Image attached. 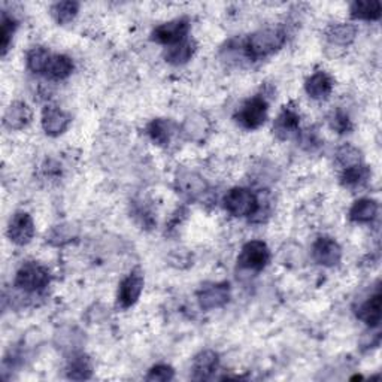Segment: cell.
Returning <instances> with one entry per match:
<instances>
[{
  "label": "cell",
  "instance_id": "5bb4252c",
  "mask_svg": "<svg viewBox=\"0 0 382 382\" xmlns=\"http://www.w3.org/2000/svg\"><path fill=\"white\" fill-rule=\"evenodd\" d=\"M333 86L334 82L329 73L320 70V72H315L314 75H311L306 79L305 90L309 97L315 100H324L332 95Z\"/></svg>",
  "mask_w": 382,
  "mask_h": 382
},
{
  "label": "cell",
  "instance_id": "cb8c5ba5",
  "mask_svg": "<svg viewBox=\"0 0 382 382\" xmlns=\"http://www.w3.org/2000/svg\"><path fill=\"white\" fill-rule=\"evenodd\" d=\"M50 59H51V54L48 51L42 48V46H35V48H32L29 54H27V60H26L27 68H29V70H32L33 73H44L45 75V70H46V66H48Z\"/></svg>",
  "mask_w": 382,
  "mask_h": 382
},
{
  "label": "cell",
  "instance_id": "3957f363",
  "mask_svg": "<svg viewBox=\"0 0 382 382\" xmlns=\"http://www.w3.org/2000/svg\"><path fill=\"white\" fill-rule=\"evenodd\" d=\"M225 209L233 217H251L258 211L257 195L248 189H231L225 195Z\"/></svg>",
  "mask_w": 382,
  "mask_h": 382
},
{
  "label": "cell",
  "instance_id": "f546056e",
  "mask_svg": "<svg viewBox=\"0 0 382 382\" xmlns=\"http://www.w3.org/2000/svg\"><path fill=\"white\" fill-rule=\"evenodd\" d=\"M336 160L343 169H347L350 166H356L361 163V153L356 146L343 145L339 148V151L336 154Z\"/></svg>",
  "mask_w": 382,
  "mask_h": 382
},
{
  "label": "cell",
  "instance_id": "2e32d148",
  "mask_svg": "<svg viewBox=\"0 0 382 382\" xmlns=\"http://www.w3.org/2000/svg\"><path fill=\"white\" fill-rule=\"evenodd\" d=\"M357 36V27L350 23H336L330 24L325 30V38L333 45L347 46L354 42Z\"/></svg>",
  "mask_w": 382,
  "mask_h": 382
},
{
  "label": "cell",
  "instance_id": "9a60e30c",
  "mask_svg": "<svg viewBox=\"0 0 382 382\" xmlns=\"http://www.w3.org/2000/svg\"><path fill=\"white\" fill-rule=\"evenodd\" d=\"M300 124V117L293 108H284L281 114L278 115L274 124V132L279 139H288L292 135L297 133Z\"/></svg>",
  "mask_w": 382,
  "mask_h": 382
},
{
  "label": "cell",
  "instance_id": "7c38bea8",
  "mask_svg": "<svg viewBox=\"0 0 382 382\" xmlns=\"http://www.w3.org/2000/svg\"><path fill=\"white\" fill-rule=\"evenodd\" d=\"M218 369V354L216 351L204 350L199 352L193 360V379L207 381L211 379Z\"/></svg>",
  "mask_w": 382,
  "mask_h": 382
},
{
  "label": "cell",
  "instance_id": "44dd1931",
  "mask_svg": "<svg viewBox=\"0 0 382 382\" xmlns=\"http://www.w3.org/2000/svg\"><path fill=\"white\" fill-rule=\"evenodd\" d=\"M195 52V42L191 39H185L180 44L172 45L167 48L164 59L167 63L175 64V66H180V64H185Z\"/></svg>",
  "mask_w": 382,
  "mask_h": 382
},
{
  "label": "cell",
  "instance_id": "4316f807",
  "mask_svg": "<svg viewBox=\"0 0 382 382\" xmlns=\"http://www.w3.org/2000/svg\"><path fill=\"white\" fill-rule=\"evenodd\" d=\"M209 130V124L204 117L202 115H193L185 120L184 124V132L187 133V136L193 141H200L203 135Z\"/></svg>",
  "mask_w": 382,
  "mask_h": 382
},
{
  "label": "cell",
  "instance_id": "603a6c76",
  "mask_svg": "<svg viewBox=\"0 0 382 382\" xmlns=\"http://www.w3.org/2000/svg\"><path fill=\"white\" fill-rule=\"evenodd\" d=\"M370 178V169L365 164H356V166H350L347 169L342 171L341 175V184L343 187L354 189V187H360V185L365 184Z\"/></svg>",
  "mask_w": 382,
  "mask_h": 382
},
{
  "label": "cell",
  "instance_id": "30bf717a",
  "mask_svg": "<svg viewBox=\"0 0 382 382\" xmlns=\"http://www.w3.org/2000/svg\"><path fill=\"white\" fill-rule=\"evenodd\" d=\"M35 236V222L27 212H17L8 225V238L15 245H27Z\"/></svg>",
  "mask_w": 382,
  "mask_h": 382
},
{
  "label": "cell",
  "instance_id": "8fae6325",
  "mask_svg": "<svg viewBox=\"0 0 382 382\" xmlns=\"http://www.w3.org/2000/svg\"><path fill=\"white\" fill-rule=\"evenodd\" d=\"M70 115L59 106H46L42 111V128L48 136H60L69 128Z\"/></svg>",
  "mask_w": 382,
  "mask_h": 382
},
{
  "label": "cell",
  "instance_id": "7a4b0ae2",
  "mask_svg": "<svg viewBox=\"0 0 382 382\" xmlns=\"http://www.w3.org/2000/svg\"><path fill=\"white\" fill-rule=\"evenodd\" d=\"M50 272L38 263L23 265L15 275V287L26 293H39L50 284Z\"/></svg>",
  "mask_w": 382,
  "mask_h": 382
},
{
  "label": "cell",
  "instance_id": "f1b7e54d",
  "mask_svg": "<svg viewBox=\"0 0 382 382\" xmlns=\"http://www.w3.org/2000/svg\"><path fill=\"white\" fill-rule=\"evenodd\" d=\"M178 187L185 194L195 195V194H199L204 189H207V182H204L203 178H200L199 175L185 173V175H181L178 178Z\"/></svg>",
  "mask_w": 382,
  "mask_h": 382
},
{
  "label": "cell",
  "instance_id": "4fadbf2b",
  "mask_svg": "<svg viewBox=\"0 0 382 382\" xmlns=\"http://www.w3.org/2000/svg\"><path fill=\"white\" fill-rule=\"evenodd\" d=\"M33 118L30 106L24 102H12L3 115V124L9 130H23Z\"/></svg>",
  "mask_w": 382,
  "mask_h": 382
},
{
  "label": "cell",
  "instance_id": "9c48e42d",
  "mask_svg": "<svg viewBox=\"0 0 382 382\" xmlns=\"http://www.w3.org/2000/svg\"><path fill=\"white\" fill-rule=\"evenodd\" d=\"M312 258L315 263L324 267L336 266L342 258V249L334 239L329 236H321L314 242L312 245Z\"/></svg>",
  "mask_w": 382,
  "mask_h": 382
},
{
  "label": "cell",
  "instance_id": "83f0119b",
  "mask_svg": "<svg viewBox=\"0 0 382 382\" xmlns=\"http://www.w3.org/2000/svg\"><path fill=\"white\" fill-rule=\"evenodd\" d=\"M17 21L15 18L8 15L6 12L2 14V29H0V48H2V55L5 57L9 46H11L14 33L17 30Z\"/></svg>",
  "mask_w": 382,
  "mask_h": 382
},
{
  "label": "cell",
  "instance_id": "5b68a950",
  "mask_svg": "<svg viewBox=\"0 0 382 382\" xmlns=\"http://www.w3.org/2000/svg\"><path fill=\"white\" fill-rule=\"evenodd\" d=\"M190 32L189 18H176L169 23L157 26L151 33V39L157 44L172 46L187 39Z\"/></svg>",
  "mask_w": 382,
  "mask_h": 382
},
{
  "label": "cell",
  "instance_id": "d4e9b609",
  "mask_svg": "<svg viewBox=\"0 0 382 382\" xmlns=\"http://www.w3.org/2000/svg\"><path fill=\"white\" fill-rule=\"evenodd\" d=\"M78 11H79L78 2H59L52 5L51 15L59 24H68L78 15Z\"/></svg>",
  "mask_w": 382,
  "mask_h": 382
},
{
  "label": "cell",
  "instance_id": "d6986e66",
  "mask_svg": "<svg viewBox=\"0 0 382 382\" xmlns=\"http://www.w3.org/2000/svg\"><path fill=\"white\" fill-rule=\"evenodd\" d=\"M378 216V203L374 199H360L350 209V220L354 222H372Z\"/></svg>",
  "mask_w": 382,
  "mask_h": 382
},
{
  "label": "cell",
  "instance_id": "484cf974",
  "mask_svg": "<svg viewBox=\"0 0 382 382\" xmlns=\"http://www.w3.org/2000/svg\"><path fill=\"white\" fill-rule=\"evenodd\" d=\"M91 374H93V366L88 357L78 356V357H73V360L69 363L68 376L70 379H77V381L88 379L91 378Z\"/></svg>",
  "mask_w": 382,
  "mask_h": 382
},
{
  "label": "cell",
  "instance_id": "1f68e13d",
  "mask_svg": "<svg viewBox=\"0 0 382 382\" xmlns=\"http://www.w3.org/2000/svg\"><path fill=\"white\" fill-rule=\"evenodd\" d=\"M175 376V370L173 367L167 366V365H155L148 372V375L145 376L146 381H171Z\"/></svg>",
  "mask_w": 382,
  "mask_h": 382
},
{
  "label": "cell",
  "instance_id": "ac0fdd59",
  "mask_svg": "<svg viewBox=\"0 0 382 382\" xmlns=\"http://www.w3.org/2000/svg\"><path fill=\"white\" fill-rule=\"evenodd\" d=\"M381 305L382 296L379 292H376L360 306L357 316L361 321H365L369 327H378L381 323Z\"/></svg>",
  "mask_w": 382,
  "mask_h": 382
},
{
  "label": "cell",
  "instance_id": "277c9868",
  "mask_svg": "<svg viewBox=\"0 0 382 382\" xmlns=\"http://www.w3.org/2000/svg\"><path fill=\"white\" fill-rule=\"evenodd\" d=\"M267 102L262 96L248 99L236 113L238 123L248 130H256L265 124L267 120Z\"/></svg>",
  "mask_w": 382,
  "mask_h": 382
},
{
  "label": "cell",
  "instance_id": "6da1fadb",
  "mask_svg": "<svg viewBox=\"0 0 382 382\" xmlns=\"http://www.w3.org/2000/svg\"><path fill=\"white\" fill-rule=\"evenodd\" d=\"M287 41V35L279 27H267L251 36L244 44L245 55L249 60H262L275 54L284 46Z\"/></svg>",
  "mask_w": 382,
  "mask_h": 382
},
{
  "label": "cell",
  "instance_id": "ba28073f",
  "mask_svg": "<svg viewBox=\"0 0 382 382\" xmlns=\"http://www.w3.org/2000/svg\"><path fill=\"white\" fill-rule=\"evenodd\" d=\"M199 305L204 311L220 309L226 306L230 300V285L229 283H217L204 285L198 293Z\"/></svg>",
  "mask_w": 382,
  "mask_h": 382
},
{
  "label": "cell",
  "instance_id": "7402d4cb",
  "mask_svg": "<svg viewBox=\"0 0 382 382\" xmlns=\"http://www.w3.org/2000/svg\"><path fill=\"white\" fill-rule=\"evenodd\" d=\"M148 136L151 137V141L158 146H166L169 145L171 137L173 133V127L169 120L164 118H157L153 120L150 124H148Z\"/></svg>",
  "mask_w": 382,
  "mask_h": 382
},
{
  "label": "cell",
  "instance_id": "e0dca14e",
  "mask_svg": "<svg viewBox=\"0 0 382 382\" xmlns=\"http://www.w3.org/2000/svg\"><path fill=\"white\" fill-rule=\"evenodd\" d=\"M351 17L361 21H378L382 14L381 2L378 0H360L351 5Z\"/></svg>",
  "mask_w": 382,
  "mask_h": 382
},
{
  "label": "cell",
  "instance_id": "4dcf8cb0",
  "mask_svg": "<svg viewBox=\"0 0 382 382\" xmlns=\"http://www.w3.org/2000/svg\"><path fill=\"white\" fill-rule=\"evenodd\" d=\"M329 121H330V127L333 130H336V132L341 133V135L348 133V132H351V130H352L351 120H350V117L347 114L343 113L342 109L334 111Z\"/></svg>",
  "mask_w": 382,
  "mask_h": 382
},
{
  "label": "cell",
  "instance_id": "ffe728a7",
  "mask_svg": "<svg viewBox=\"0 0 382 382\" xmlns=\"http://www.w3.org/2000/svg\"><path fill=\"white\" fill-rule=\"evenodd\" d=\"M73 70V61L68 55L55 54L51 55L48 66H46L45 75L52 81H61L66 79Z\"/></svg>",
  "mask_w": 382,
  "mask_h": 382
},
{
  "label": "cell",
  "instance_id": "52a82bcc",
  "mask_svg": "<svg viewBox=\"0 0 382 382\" xmlns=\"http://www.w3.org/2000/svg\"><path fill=\"white\" fill-rule=\"evenodd\" d=\"M144 274L141 269L132 270V274L127 275L123 281L120 284L118 290V305L127 309V307H132L142 294L144 290Z\"/></svg>",
  "mask_w": 382,
  "mask_h": 382
},
{
  "label": "cell",
  "instance_id": "8992f818",
  "mask_svg": "<svg viewBox=\"0 0 382 382\" xmlns=\"http://www.w3.org/2000/svg\"><path fill=\"white\" fill-rule=\"evenodd\" d=\"M270 260V251L263 240H251L242 248L238 263L242 269L263 270Z\"/></svg>",
  "mask_w": 382,
  "mask_h": 382
}]
</instances>
